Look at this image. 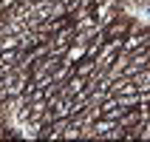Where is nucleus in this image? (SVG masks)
I'll return each instance as SVG.
<instances>
[{
  "instance_id": "nucleus-1",
  "label": "nucleus",
  "mask_w": 150,
  "mask_h": 142,
  "mask_svg": "<svg viewBox=\"0 0 150 142\" xmlns=\"http://www.w3.org/2000/svg\"><path fill=\"white\" fill-rule=\"evenodd\" d=\"M130 31V26L125 23V20H119V23H113V26H108V29H105V40H119V37H125V34Z\"/></svg>"
},
{
  "instance_id": "nucleus-2",
  "label": "nucleus",
  "mask_w": 150,
  "mask_h": 142,
  "mask_svg": "<svg viewBox=\"0 0 150 142\" xmlns=\"http://www.w3.org/2000/svg\"><path fill=\"white\" fill-rule=\"evenodd\" d=\"M93 68H96V60L85 54V57H82V63H79V66L74 68V74H76V77H88V74L93 71Z\"/></svg>"
},
{
  "instance_id": "nucleus-3",
  "label": "nucleus",
  "mask_w": 150,
  "mask_h": 142,
  "mask_svg": "<svg viewBox=\"0 0 150 142\" xmlns=\"http://www.w3.org/2000/svg\"><path fill=\"white\" fill-rule=\"evenodd\" d=\"M144 43H147V40H144V34H133V37H127V43L122 46V54H130L133 49H139V46H144Z\"/></svg>"
}]
</instances>
